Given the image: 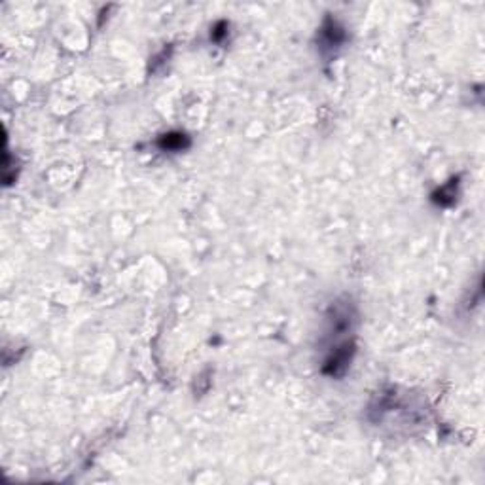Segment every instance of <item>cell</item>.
<instances>
[{"mask_svg": "<svg viewBox=\"0 0 485 485\" xmlns=\"http://www.w3.org/2000/svg\"><path fill=\"white\" fill-rule=\"evenodd\" d=\"M184 141H186L184 135H165L161 146L167 148V150H174V148L178 150V148H184Z\"/></svg>", "mask_w": 485, "mask_h": 485, "instance_id": "6da1fadb", "label": "cell"}]
</instances>
